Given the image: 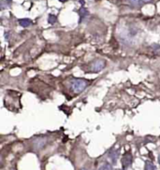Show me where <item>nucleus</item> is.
Wrapping results in <instances>:
<instances>
[{"mask_svg": "<svg viewBox=\"0 0 160 170\" xmlns=\"http://www.w3.org/2000/svg\"><path fill=\"white\" fill-rule=\"evenodd\" d=\"M88 86V82L85 79H74L71 81V88L72 91L75 93H81L85 90V88Z\"/></svg>", "mask_w": 160, "mask_h": 170, "instance_id": "1", "label": "nucleus"}, {"mask_svg": "<svg viewBox=\"0 0 160 170\" xmlns=\"http://www.w3.org/2000/svg\"><path fill=\"white\" fill-rule=\"evenodd\" d=\"M105 67V61L104 60H97L92 65V70L95 72L101 71V70Z\"/></svg>", "mask_w": 160, "mask_h": 170, "instance_id": "2", "label": "nucleus"}, {"mask_svg": "<svg viewBox=\"0 0 160 170\" xmlns=\"http://www.w3.org/2000/svg\"><path fill=\"white\" fill-rule=\"evenodd\" d=\"M46 144V138H37L34 142H33V145H34L35 150H40L45 146Z\"/></svg>", "mask_w": 160, "mask_h": 170, "instance_id": "3", "label": "nucleus"}, {"mask_svg": "<svg viewBox=\"0 0 160 170\" xmlns=\"http://www.w3.org/2000/svg\"><path fill=\"white\" fill-rule=\"evenodd\" d=\"M131 163H132V156H131L129 153H126L124 156L123 160H122V164H123L124 168L129 166Z\"/></svg>", "mask_w": 160, "mask_h": 170, "instance_id": "4", "label": "nucleus"}, {"mask_svg": "<svg viewBox=\"0 0 160 170\" xmlns=\"http://www.w3.org/2000/svg\"><path fill=\"white\" fill-rule=\"evenodd\" d=\"M19 23H20V25L23 27H27L31 25L32 22H31V20H29V19H21V20L19 21Z\"/></svg>", "mask_w": 160, "mask_h": 170, "instance_id": "5", "label": "nucleus"}, {"mask_svg": "<svg viewBox=\"0 0 160 170\" xmlns=\"http://www.w3.org/2000/svg\"><path fill=\"white\" fill-rule=\"evenodd\" d=\"M146 169L147 170H156V166H154V164L151 162L146 163Z\"/></svg>", "mask_w": 160, "mask_h": 170, "instance_id": "6", "label": "nucleus"}, {"mask_svg": "<svg viewBox=\"0 0 160 170\" xmlns=\"http://www.w3.org/2000/svg\"><path fill=\"white\" fill-rule=\"evenodd\" d=\"M99 170H111V166L110 164H108V163H106L104 166H102L100 168H99Z\"/></svg>", "mask_w": 160, "mask_h": 170, "instance_id": "7", "label": "nucleus"}, {"mask_svg": "<svg viewBox=\"0 0 160 170\" xmlns=\"http://www.w3.org/2000/svg\"><path fill=\"white\" fill-rule=\"evenodd\" d=\"M48 21H49L50 23H54L56 22V17L54 15H51H51H49V20Z\"/></svg>", "mask_w": 160, "mask_h": 170, "instance_id": "8", "label": "nucleus"}, {"mask_svg": "<svg viewBox=\"0 0 160 170\" xmlns=\"http://www.w3.org/2000/svg\"><path fill=\"white\" fill-rule=\"evenodd\" d=\"M129 2L133 5V6H139L142 2V0H129Z\"/></svg>", "mask_w": 160, "mask_h": 170, "instance_id": "9", "label": "nucleus"}, {"mask_svg": "<svg viewBox=\"0 0 160 170\" xmlns=\"http://www.w3.org/2000/svg\"><path fill=\"white\" fill-rule=\"evenodd\" d=\"M111 159L113 160V163H116V159H117V152H112V154H111Z\"/></svg>", "mask_w": 160, "mask_h": 170, "instance_id": "10", "label": "nucleus"}, {"mask_svg": "<svg viewBox=\"0 0 160 170\" xmlns=\"http://www.w3.org/2000/svg\"><path fill=\"white\" fill-rule=\"evenodd\" d=\"M142 2H145V3H148V2H151L152 0H142Z\"/></svg>", "mask_w": 160, "mask_h": 170, "instance_id": "11", "label": "nucleus"}, {"mask_svg": "<svg viewBox=\"0 0 160 170\" xmlns=\"http://www.w3.org/2000/svg\"><path fill=\"white\" fill-rule=\"evenodd\" d=\"M6 1H7L8 3H11V0H6Z\"/></svg>", "mask_w": 160, "mask_h": 170, "instance_id": "12", "label": "nucleus"}, {"mask_svg": "<svg viewBox=\"0 0 160 170\" xmlns=\"http://www.w3.org/2000/svg\"><path fill=\"white\" fill-rule=\"evenodd\" d=\"M158 162H159V164H160V154H159V156H158Z\"/></svg>", "mask_w": 160, "mask_h": 170, "instance_id": "13", "label": "nucleus"}, {"mask_svg": "<svg viewBox=\"0 0 160 170\" xmlns=\"http://www.w3.org/2000/svg\"><path fill=\"white\" fill-rule=\"evenodd\" d=\"M59 1H61V2H65V1H67V0H59Z\"/></svg>", "mask_w": 160, "mask_h": 170, "instance_id": "14", "label": "nucleus"}, {"mask_svg": "<svg viewBox=\"0 0 160 170\" xmlns=\"http://www.w3.org/2000/svg\"><path fill=\"white\" fill-rule=\"evenodd\" d=\"M81 170H87V169H85V168H82V169H81Z\"/></svg>", "mask_w": 160, "mask_h": 170, "instance_id": "15", "label": "nucleus"}, {"mask_svg": "<svg viewBox=\"0 0 160 170\" xmlns=\"http://www.w3.org/2000/svg\"><path fill=\"white\" fill-rule=\"evenodd\" d=\"M145 170H147V169H145Z\"/></svg>", "mask_w": 160, "mask_h": 170, "instance_id": "16", "label": "nucleus"}]
</instances>
